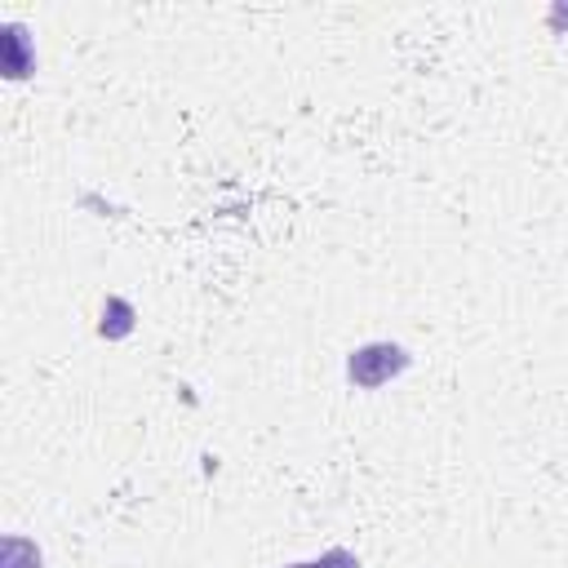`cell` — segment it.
I'll return each mask as SVG.
<instances>
[{
	"instance_id": "1",
	"label": "cell",
	"mask_w": 568,
	"mask_h": 568,
	"mask_svg": "<svg viewBox=\"0 0 568 568\" xmlns=\"http://www.w3.org/2000/svg\"><path fill=\"white\" fill-rule=\"evenodd\" d=\"M404 368H408V351H404V346H395V342L359 346V351H351V359H346L351 382H355V386H364V390H373V386L390 382V377H395V373H404Z\"/></svg>"
},
{
	"instance_id": "2",
	"label": "cell",
	"mask_w": 568,
	"mask_h": 568,
	"mask_svg": "<svg viewBox=\"0 0 568 568\" xmlns=\"http://www.w3.org/2000/svg\"><path fill=\"white\" fill-rule=\"evenodd\" d=\"M288 568H359V559H355L346 546H333V550H324L320 559H311V564H288Z\"/></svg>"
}]
</instances>
